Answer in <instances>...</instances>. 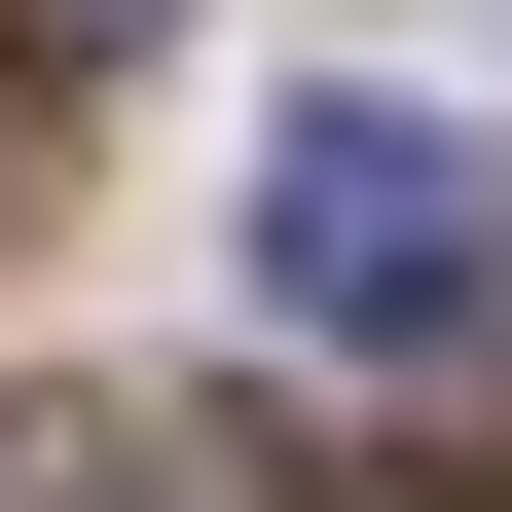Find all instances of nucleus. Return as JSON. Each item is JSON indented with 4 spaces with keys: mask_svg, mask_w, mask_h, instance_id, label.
Listing matches in <instances>:
<instances>
[{
    "mask_svg": "<svg viewBox=\"0 0 512 512\" xmlns=\"http://www.w3.org/2000/svg\"><path fill=\"white\" fill-rule=\"evenodd\" d=\"M256 293H293V330L330 366H476V147H439V110H293V147H256Z\"/></svg>",
    "mask_w": 512,
    "mask_h": 512,
    "instance_id": "obj_1",
    "label": "nucleus"
},
{
    "mask_svg": "<svg viewBox=\"0 0 512 512\" xmlns=\"http://www.w3.org/2000/svg\"><path fill=\"white\" fill-rule=\"evenodd\" d=\"M0 512H293V476H256L220 403H110L74 366V403H0Z\"/></svg>",
    "mask_w": 512,
    "mask_h": 512,
    "instance_id": "obj_2",
    "label": "nucleus"
},
{
    "mask_svg": "<svg viewBox=\"0 0 512 512\" xmlns=\"http://www.w3.org/2000/svg\"><path fill=\"white\" fill-rule=\"evenodd\" d=\"M0 37H37V74H110V37H147V0H0Z\"/></svg>",
    "mask_w": 512,
    "mask_h": 512,
    "instance_id": "obj_3",
    "label": "nucleus"
}]
</instances>
